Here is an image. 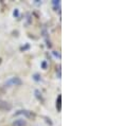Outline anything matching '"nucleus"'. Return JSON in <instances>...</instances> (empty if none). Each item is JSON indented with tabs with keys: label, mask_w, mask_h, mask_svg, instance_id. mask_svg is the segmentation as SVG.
<instances>
[{
	"label": "nucleus",
	"mask_w": 119,
	"mask_h": 126,
	"mask_svg": "<svg viewBox=\"0 0 119 126\" xmlns=\"http://www.w3.org/2000/svg\"><path fill=\"white\" fill-rule=\"evenodd\" d=\"M21 79H18V78H12L10 79L8 82H6V85L8 86H19L21 85Z\"/></svg>",
	"instance_id": "1"
},
{
	"label": "nucleus",
	"mask_w": 119,
	"mask_h": 126,
	"mask_svg": "<svg viewBox=\"0 0 119 126\" xmlns=\"http://www.w3.org/2000/svg\"><path fill=\"white\" fill-rule=\"evenodd\" d=\"M12 109V105L8 103L6 101H2L0 100V110H4V111H9Z\"/></svg>",
	"instance_id": "2"
},
{
	"label": "nucleus",
	"mask_w": 119,
	"mask_h": 126,
	"mask_svg": "<svg viewBox=\"0 0 119 126\" xmlns=\"http://www.w3.org/2000/svg\"><path fill=\"white\" fill-rule=\"evenodd\" d=\"M13 126H27V122L23 119H17L16 121H14Z\"/></svg>",
	"instance_id": "3"
},
{
	"label": "nucleus",
	"mask_w": 119,
	"mask_h": 126,
	"mask_svg": "<svg viewBox=\"0 0 119 126\" xmlns=\"http://www.w3.org/2000/svg\"><path fill=\"white\" fill-rule=\"evenodd\" d=\"M61 100H62V95H59V97H58V101H57V107H58L59 111L61 110Z\"/></svg>",
	"instance_id": "4"
}]
</instances>
